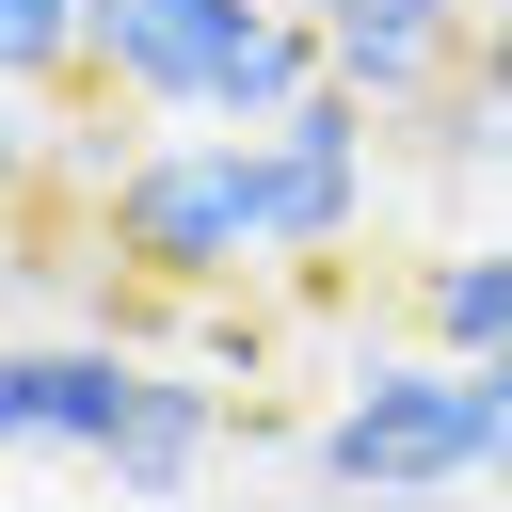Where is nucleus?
<instances>
[{
	"label": "nucleus",
	"instance_id": "3",
	"mask_svg": "<svg viewBox=\"0 0 512 512\" xmlns=\"http://www.w3.org/2000/svg\"><path fill=\"white\" fill-rule=\"evenodd\" d=\"M96 256H112L128 288H176V304H208V288L272 272L256 128H160V144H128V160H112V192H96Z\"/></svg>",
	"mask_w": 512,
	"mask_h": 512
},
{
	"label": "nucleus",
	"instance_id": "1",
	"mask_svg": "<svg viewBox=\"0 0 512 512\" xmlns=\"http://www.w3.org/2000/svg\"><path fill=\"white\" fill-rule=\"evenodd\" d=\"M304 480L352 496V512H448L464 480H512V400H496V368H464V352H368V368L320 400Z\"/></svg>",
	"mask_w": 512,
	"mask_h": 512
},
{
	"label": "nucleus",
	"instance_id": "11",
	"mask_svg": "<svg viewBox=\"0 0 512 512\" xmlns=\"http://www.w3.org/2000/svg\"><path fill=\"white\" fill-rule=\"evenodd\" d=\"M48 160H64V128H48L32 96H0V224H16L32 192H48Z\"/></svg>",
	"mask_w": 512,
	"mask_h": 512
},
{
	"label": "nucleus",
	"instance_id": "6",
	"mask_svg": "<svg viewBox=\"0 0 512 512\" xmlns=\"http://www.w3.org/2000/svg\"><path fill=\"white\" fill-rule=\"evenodd\" d=\"M368 96H304L288 128H256V192H272V272H304V256H336L352 224H368Z\"/></svg>",
	"mask_w": 512,
	"mask_h": 512
},
{
	"label": "nucleus",
	"instance_id": "12",
	"mask_svg": "<svg viewBox=\"0 0 512 512\" xmlns=\"http://www.w3.org/2000/svg\"><path fill=\"white\" fill-rule=\"evenodd\" d=\"M496 400H512V368H496Z\"/></svg>",
	"mask_w": 512,
	"mask_h": 512
},
{
	"label": "nucleus",
	"instance_id": "9",
	"mask_svg": "<svg viewBox=\"0 0 512 512\" xmlns=\"http://www.w3.org/2000/svg\"><path fill=\"white\" fill-rule=\"evenodd\" d=\"M96 48V0H0V96H64Z\"/></svg>",
	"mask_w": 512,
	"mask_h": 512
},
{
	"label": "nucleus",
	"instance_id": "7",
	"mask_svg": "<svg viewBox=\"0 0 512 512\" xmlns=\"http://www.w3.org/2000/svg\"><path fill=\"white\" fill-rule=\"evenodd\" d=\"M208 448H224V384L208 368H144V400H128V432H112V496H192L208 480Z\"/></svg>",
	"mask_w": 512,
	"mask_h": 512
},
{
	"label": "nucleus",
	"instance_id": "4",
	"mask_svg": "<svg viewBox=\"0 0 512 512\" xmlns=\"http://www.w3.org/2000/svg\"><path fill=\"white\" fill-rule=\"evenodd\" d=\"M144 368L128 336H0V464H112Z\"/></svg>",
	"mask_w": 512,
	"mask_h": 512
},
{
	"label": "nucleus",
	"instance_id": "8",
	"mask_svg": "<svg viewBox=\"0 0 512 512\" xmlns=\"http://www.w3.org/2000/svg\"><path fill=\"white\" fill-rule=\"evenodd\" d=\"M416 320H432V352L512 368V240H448V256L416 272Z\"/></svg>",
	"mask_w": 512,
	"mask_h": 512
},
{
	"label": "nucleus",
	"instance_id": "10",
	"mask_svg": "<svg viewBox=\"0 0 512 512\" xmlns=\"http://www.w3.org/2000/svg\"><path fill=\"white\" fill-rule=\"evenodd\" d=\"M448 144H480V160H512V0L480 16V64H464V112H448Z\"/></svg>",
	"mask_w": 512,
	"mask_h": 512
},
{
	"label": "nucleus",
	"instance_id": "2",
	"mask_svg": "<svg viewBox=\"0 0 512 512\" xmlns=\"http://www.w3.org/2000/svg\"><path fill=\"white\" fill-rule=\"evenodd\" d=\"M80 80H112L160 128H288L320 96V16L304 0H96Z\"/></svg>",
	"mask_w": 512,
	"mask_h": 512
},
{
	"label": "nucleus",
	"instance_id": "5",
	"mask_svg": "<svg viewBox=\"0 0 512 512\" xmlns=\"http://www.w3.org/2000/svg\"><path fill=\"white\" fill-rule=\"evenodd\" d=\"M320 16V80L368 96L384 128L400 112H448L464 64H480V0H304Z\"/></svg>",
	"mask_w": 512,
	"mask_h": 512
}]
</instances>
